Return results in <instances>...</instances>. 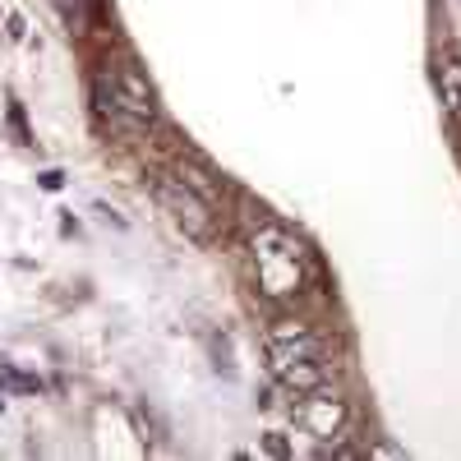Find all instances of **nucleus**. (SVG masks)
I'll return each mask as SVG.
<instances>
[{
	"label": "nucleus",
	"mask_w": 461,
	"mask_h": 461,
	"mask_svg": "<svg viewBox=\"0 0 461 461\" xmlns=\"http://www.w3.org/2000/svg\"><path fill=\"white\" fill-rule=\"evenodd\" d=\"M93 111L111 134L139 139L158 121V97H152V84L134 65H106L93 79Z\"/></svg>",
	"instance_id": "f257e3e1"
},
{
	"label": "nucleus",
	"mask_w": 461,
	"mask_h": 461,
	"mask_svg": "<svg viewBox=\"0 0 461 461\" xmlns=\"http://www.w3.org/2000/svg\"><path fill=\"white\" fill-rule=\"evenodd\" d=\"M249 249H254V277H258V286L273 295V300H286V295H300L304 291L310 267H304L300 245L286 236L282 226H263Z\"/></svg>",
	"instance_id": "f03ea898"
},
{
	"label": "nucleus",
	"mask_w": 461,
	"mask_h": 461,
	"mask_svg": "<svg viewBox=\"0 0 461 461\" xmlns=\"http://www.w3.org/2000/svg\"><path fill=\"white\" fill-rule=\"evenodd\" d=\"M158 199L167 203V212L185 226V236H194L199 245H208L212 240V230H217V212H212V203L203 199V194H194L180 176L171 180V176H162L158 180Z\"/></svg>",
	"instance_id": "7ed1b4c3"
},
{
	"label": "nucleus",
	"mask_w": 461,
	"mask_h": 461,
	"mask_svg": "<svg viewBox=\"0 0 461 461\" xmlns=\"http://www.w3.org/2000/svg\"><path fill=\"white\" fill-rule=\"evenodd\" d=\"M323 356V341L304 328V323H277L267 328V360H319Z\"/></svg>",
	"instance_id": "20e7f679"
},
{
	"label": "nucleus",
	"mask_w": 461,
	"mask_h": 461,
	"mask_svg": "<svg viewBox=\"0 0 461 461\" xmlns=\"http://www.w3.org/2000/svg\"><path fill=\"white\" fill-rule=\"evenodd\" d=\"M295 415H300L304 434H314V438H341V425H346V406H341V402L304 393V402H300Z\"/></svg>",
	"instance_id": "39448f33"
},
{
	"label": "nucleus",
	"mask_w": 461,
	"mask_h": 461,
	"mask_svg": "<svg viewBox=\"0 0 461 461\" xmlns=\"http://www.w3.org/2000/svg\"><path fill=\"white\" fill-rule=\"evenodd\" d=\"M273 374H277L282 388H286V393H295V397L319 393V388H323V365H319V360H277V365H273Z\"/></svg>",
	"instance_id": "423d86ee"
},
{
	"label": "nucleus",
	"mask_w": 461,
	"mask_h": 461,
	"mask_svg": "<svg viewBox=\"0 0 461 461\" xmlns=\"http://www.w3.org/2000/svg\"><path fill=\"white\" fill-rule=\"evenodd\" d=\"M51 5L65 14V23L74 28V32H84L88 28V14H93V0H51Z\"/></svg>",
	"instance_id": "0eeeda50"
},
{
	"label": "nucleus",
	"mask_w": 461,
	"mask_h": 461,
	"mask_svg": "<svg viewBox=\"0 0 461 461\" xmlns=\"http://www.w3.org/2000/svg\"><path fill=\"white\" fill-rule=\"evenodd\" d=\"M443 102H447L452 115L461 111V60H447L443 65Z\"/></svg>",
	"instance_id": "6e6552de"
}]
</instances>
